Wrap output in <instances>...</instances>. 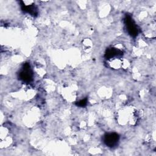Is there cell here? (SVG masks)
I'll return each instance as SVG.
<instances>
[{
  "instance_id": "obj_1",
  "label": "cell",
  "mask_w": 156,
  "mask_h": 156,
  "mask_svg": "<svg viewBox=\"0 0 156 156\" xmlns=\"http://www.w3.org/2000/svg\"><path fill=\"white\" fill-rule=\"evenodd\" d=\"M126 25L127 29V31L129 34L132 36H136L138 34V29L136 27V26L133 21L132 19L130 16H127L126 19Z\"/></svg>"
},
{
  "instance_id": "obj_2",
  "label": "cell",
  "mask_w": 156,
  "mask_h": 156,
  "mask_svg": "<svg viewBox=\"0 0 156 156\" xmlns=\"http://www.w3.org/2000/svg\"><path fill=\"white\" fill-rule=\"evenodd\" d=\"M119 140V136L115 133H110L105 135L104 143L109 147L115 146Z\"/></svg>"
},
{
  "instance_id": "obj_3",
  "label": "cell",
  "mask_w": 156,
  "mask_h": 156,
  "mask_svg": "<svg viewBox=\"0 0 156 156\" xmlns=\"http://www.w3.org/2000/svg\"><path fill=\"white\" fill-rule=\"evenodd\" d=\"M21 79L23 81L29 82L32 79V74L30 68V65L27 63H26L24 66V68L20 74Z\"/></svg>"
},
{
  "instance_id": "obj_4",
  "label": "cell",
  "mask_w": 156,
  "mask_h": 156,
  "mask_svg": "<svg viewBox=\"0 0 156 156\" xmlns=\"http://www.w3.org/2000/svg\"><path fill=\"white\" fill-rule=\"evenodd\" d=\"M86 104H87L86 99H82V100L80 101L79 102H78V103L77 104V105L80 107H84L85 105H86Z\"/></svg>"
}]
</instances>
